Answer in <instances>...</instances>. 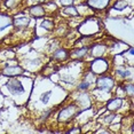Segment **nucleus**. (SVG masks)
<instances>
[{
  "mask_svg": "<svg viewBox=\"0 0 134 134\" xmlns=\"http://www.w3.org/2000/svg\"><path fill=\"white\" fill-rule=\"evenodd\" d=\"M30 23V19L26 16H19L16 17V19L14 20V26H16V28L19 29H23V28H26V26L29 25Z\"/></svg>",
  "mask_w": 134,
  "mask_h": 134,
  "instance_id": "9b49d317",
  "label": "nucleus"
},
{
  "mask_svg": "<svg viewBox=\"0 0 134 134\" xmlns=\"http://www.w3.org/2000/svg\"><path fill=\"white\" fill-rule=\"evenodd\" d=\"M123 102H124V100L121 97H114V99H111L110 101L107 103V109L110 111H116L121 108Z\"/></svg>",
  "mask_w": 134,
  "mask_h": 134,
  "instance_id": "6e6552de",
  "label": "nucleus"
},
{
  "mask_svg": "<svg viewBox=\"0 0 134 134\" xmlns=\"http://www.w3.org/2000/svg\"><path fill=\"white\" fill-rule=\"evenodd\" d=\"M115 119V116L114 115H109V116H105V118H104V121L107 124H110L112 120Z\"/></svg>",
  "mask_w": 134,
  "mask_h": 134,
  "instance_id": "5701e85b",
  "label": "nucleus"
},
{
  "mask_svg": "<svg viewBox=\"0 0 134 134\" xmlns=\"http://www.w3.org/2000/svg\"><path fill=\"white\" fill-rule=\"evenodd\" d=\"M40 25L45 30H47V31H52V30L54 29V22H53V21H51V20H44L41 22Z\"/></svg>",
  "mask_w": 134,
  "mask_h": 134,
  "instance_id": "dca6fc26",
  "label": "nucleus"
},
{
  "mask_svg": "<svg viewBox=\"0 0 134 134\" xmlns=\"http://www.w3.org/2000/svg\"><path fill=\"white\" fill-rule=\"evenodd\" d=\"M61 80L65 81V83H74L75 79H74V77H71L70 75H62V76H61Z\"/></svg>",
  "mask_w": 134,
  "mask_h": 134,
  "instance_id": "a211bd4d",
  "label": "nucleus"
},
{
  "mask_svg": "<svg viewBox=\"0 0 134 134\" xmlns=\"http://www.w3.org/2000/svg\"><path fill=\"white\" fill-rule=\"evenodd\" d=\"M117 75H119V76H121L123 78H126L127 76L130 75V71H127V70H117Z\"/></svg>",
  "mask_w": 134,
  "mask_h": 134,
  "instance_id": "aec40b11",
  "label": "nucleus"
},
{
  "mask_svg": "<svg viewBox=\"0 0 134 134\" xmlns=\"http://www.w3.org/2000/svg\"><path fill=\"white\" fill-rule=\"evenodd\" d=\"M87 52H88V47H81V48H77L74 52L69 53V57H74L76 60H80L83 59L84 56L87 55Z\"/></svg>",
  "mask_w": 134,
  "mask_h": 134,
  "instance_id": "9d476101",
  "label": "nucleus"
},
{
  "mask_svg": "<svg viewBox=\"0 0 134 134\" xmlns=\"http://www.w3.org/2000/svg\"><path fill=\"white\" fill-rule=\"evenodd\" d=\"M109 69V63L108 61L102 59V57H97L95 61L91 63V71L94 75H103L107 72Z\"/></svg>",
  "mask_w": 134,
  "mask_h": 134,
  "instance_id": "f03ea898",
  "label": "nucleus"
},
{
  "mask_svg": "<svg viewBox=\"0 0 134 134\" xmlns=\"http://www.w3.org/2000/svg\"><path fill=\"white\" fill-rule=\"evenodd\" d=\"M63 13L66 14V15H70V16H78L79 13H78V9L74 6H68V7H65L64 9H63Z\"/></svg>",
  "mask_w": 134,
  "mask_h": 134,
  "instance_id": "4468645a",
  "label": "nucleus"
},
{
  "mask_svg": "<svg viewBox=\"0 0 134 134\" xmlns=\"http://www.w3.org/2000/svg\"><path fill=\"white\" fill-rule=\"evenodd\" d=\"M60 2L63 7H68V6H71L74 4V0H60Z\"/></svg>",
  "mask_w": 134,
  "mask_h": 134,
  "instance_id": "412c9836",
  "label": "nucleus"
},
{
  "mask_svg": "<svg viewBox=\"0 0 134 134\" xmlns=\"http://www.w3.org/2000/svg\"><path fill=\"white\" fill-rule=\"evenodd\" d=\"M53 59L57 60V61H65V60L69 59V53L65 49H63V48H60V49L54 52Z\"/></svg>",
  "mask_w": 134,
  "mask_h": 134,
  "instance_id": "f8f14e48",
  "label": "nucleus"
},
{
  "mask_svg": "<svg viewBox=\"0 0 134 134\" xmlns=\"http://www.w3.org/2000/svg\"><path fill=\"white\" fill-rule=\"evenodd\" d=\"M127 6H129V4H127L126 0H117V1L114 4V9L124 10L125 8H127Z\"/></svg>",
  "mask_w": 134,
  "mask_h": 134,
  "instance_id": "ddd939ff",
  "label": "nucleus"
},
{
  "mask_svg": "<svg viewBox=\"0 0 134 134\" xmlns=\"http://www.w3.org/2000/svg\"><path fill=\"white\" fill-rule=\"evenodd\" d=\"M92 55L94 57H102L104 56V54L107 53V46L105 45H102V44H95L92 46Z\"/></svg>",
  "mask_w": 134,
  "mask_h": 134,
  "instance_id": "1a4fd4ad",
  "label": "nucleus"
},
{
  "mask_svg": "<svg viewBox=\"0 0 134 134\" xmlns=\"http://www.w3.org/2000/svg\"><path fill=\"white\" fill-rule=\"evenodd\" d=\"M110 0H87L86 4L87 6H90L92 9L95 10H103L108 7Z\"/></svg>",
  "mask_w": 134,
  "mask_h": 134,
  "instance_id": "39448f33",
  "label": "nucleus"
},
{
  "mask_svg": "<svg viewBox=\"0 0 134 134\" xmlns=\"http://www.w3.org/2000/svg\"><path fill=\"white\" fill-rule=\"evenodd\" d=\"M29 13L35 19H41L45 16V8L41 5H32L29 8Z\"/></svg>",
  "mask_w": 134,
  "mask_h": 134,
  "instance_id": "0eeeda50",
  "label": "nucleus"
},
{
  "mask_svg": "<svg viewBox=\"0 0 134 134\" xmlns=\"http://www.w3.org/2000/svg\"><path fill=\"white\" fill-rule=\"evenodd\" d=\"M22 2V0H6L5 1V7L8 9H14L17 6H20V4Z\"/></svg>",
  "mask_w": 134,
  "mask_h": 134,
  "instance_id": "2eb2a0df",
  "label": "nucleus"
},
{
  "mask_svg": "<svg viewBox=\"0 0 134 134\" xmlns=\"http://www.w3.org/2000/svg\"><path fill=\"white\" fill-rule=\"evenodd\" d=\"M6 86L9 90L10 93H13L14 95H17V96L22 95L25 92V88H24L23 84L21 83V80H19V79H10V80L7 81Z\"/></svg>",
  "mask_w": 134,
  "mask_h": 134,
  "instance_id": "7ed1b4c3",
  "label": "nucleus"
},
{
  "mask_svg": "<svg viewBox=\"0 0 134 134\" xmlns=\"http://www.w3.org/2000/svg\"><path fill=\"white\" fill-rule=\"evenodd\" d=\"M79 114V110H78V107L76 104H70L65 108H63L62 110L60 111L59 116H57V120L59 121H69L71 120L74 117H76Z\"/></svg>",
  "mask_w": 134,
  "mask_h": 134,
  "instance_id": "f257e3e1",
  "label": "nucleus"
},
{
  "mask_svg": "<svg viewBox=\"0 0 134 134\" xmlns=\"http://www.w3.org/2000/svg\"><path fill=\"white\" fill-rule=\"evenodd\" d=\"M124 88H125V93L129 94V95L132 97L133 96V85L132 84H127V85H125L124 86Z\"/></svg>",
  "mask_w": 134,
  "mask_h": 134,
  "instance_id": "f3484780",
  "label": "nucleus"
},
{
  "mask_svg": "<svg viewBox=\"0 0 134 134\" xmlns=\"http://www.w3.org/2000/svg\"><path fill=\"white\" fill-rule=\"evenodd\" d=\"M68 133H80V129H74L68 131Z\"/></svg>",
  "mask_w": 134,
  "mask_h": 134,
  "instance_id": "393cba45",
  "label": "nucleus"
},
{
  "mask_svg": "<svg viewBox=\"0 0 134 134\" xmlns=\"http://www.w3.org/2000/svg\"><path fill=\"white\" fill-rule=\"evenodd\" d=\"M52 95V91H48V92H45L44 94L41 95V101L44 103H47L48 101H49V97Z\"/></svg>",
  "mask_w": 134,
  "mask_h": 134,
  "instance_id": "6ab92c4d",
  "label": "nucleus"
},
{
  "mask_svg": "<svg viewBox=\"0 0 134 134\" xmlns=\"http://www.w3.org/2000/svg\"><path fill=\"white\" fill-rule=\"evenodd\" d=\"M23 69L20 65H13V66H7L1 71V74L6 77H16V76L23 75Z\"/></svg>",
  "mask_w": 134,
  "mask_h": 134,
  "instance_id": "423d86ee",
  "label": "nucleus"
},
{
  "mask_svg": "<svg viewBox=\"0 0 134 134\" xmlns=\"http://www.w3.org/2000/svg\"><path fill=\"white\" fill-rule=\"evenodd\" d=\"M33 5H41L42 2H45V0H30Z\"/></svg>",
  "mask_w": 134,
  "mask_h": 134,
  "instance_id": "b1692460",
  "label": "nucleus"
},
{
  "mask_svg": "<svg viewBox=\"0 0 134 134\" xmlns=\"http://www.w3.org/2000/svg\"><path fill=\"white\" fill-rule=\"evenodd\" d=\"M96 83V86L99 90L101 91H110L112 90V87L115 86V80L114 78L109 77V76H102V77L97 78L95 80Z\"/></svg>",
  "mask_w": 134,
  "mask_h": 134,
  "instance_id": "20e7f679",
  "label": "nucleus"
},
{
  "mask_svg": "<svg viewBox=\"0 0 134 134\" xmlns=\"http://www.w3.org/2000/svg\"><path fill=\"white\" fill-rule=\"evenodd\" d=\"M91 86V84L90 83H87V81H83V83H80V84H79V86H78V88H79V90H86V88H88V87H90Z\"/></svg>",
  "mask_w": 134,
  "mask_h": 134,
  "instance_id": "4be33fe9",
  "label": "nucleus"
}]
</instances>
